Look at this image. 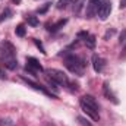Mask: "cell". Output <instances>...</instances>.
<instances>
[{
	"label": "cell",
	"mask_w": 126,
	"mask_h": 126,
	"mask_svg": "<svg viewBox=\"0 0 126 126\" xmlns=\"http://www.w3.org/2000/svg\"><path fill=\"white\" fill-rule=\"evenodd\" d=\"M0 79H6V75H4V72L0 69Z\"/></svg>",
	"instance_id": "obj_21"
},
{
	"label": "cell",
	"mask_w": 126,
	"mask_h": 126,
	"mask_svg": "<svg viewBox=\"0 0 126 126\" xmlns=\"http://www.w3.org/2000/svg\"><path fill=\"white\" fill-rule=\"evenodd\" d=\"M78 122H79L82 126H93L88 120H87V119H85V117H82V116H79V117H78Z\"/></svg>",
	"instance_id": "obj_19"
},
{
	"label": "cell",
	"mask_w": 126,
	"mask_h": 126,
	"mask_svg": "<svg viewBox=\"0 0 126 126\" xmlns=\"http://www.w3.org/2000/svg\"><path fill=\"white\" fill-rule=\"evenodd\" d=\"M78 38L82 40V41L85 43V46H87L90 50H94L95 48V37L93 35V34L85 32V31H81L79 34H78Z\"/></svg>",
	"instance_id": "obj_9"
},
{
	"label": "cell",
	"mask_w": 126,
	"mask_h": 126,
	"mask_svg": "<svg viewBox=\"0 0 126 126\" xmlns=\"http://www.w3.org/2000/svg\"><path fill=\"white\" fill-rule=\"evenodd\" d=\"M25 69L30 73H38V72L44 70L43 66H41V63L38 62L35 57H27V66H25Z\"/></svg>",
	"instance_id": "obj_8"
},
{
	"label": "cell",
	"mask_w": 126,
	"mask_h": 126,
	"mask_svg": "<svg viewBox=\"0 0 126 126\" xmlns=\"http://www.w3.org/2000/svg\"><path fill=\"white\" fill-rule=\"evenodd\" d=\"M110 13H111V1L110 0H104L103 3H101V6H100V9H98V18L101 19V21H106L109 16H110Z\"/></svg>",
	"instance_id": "obj_7"
},
{
	"label": "cell",
	"mask_w": 126,
	"mask_h": 126,
	"mask_svg": "<svg viewBox=\"0 0 126 126\" xmlns=\"http://www.w3.org/2000/svg\"><path fill=\"white\" fill-rule=\"evenodd\" d=\"M85 3H87V0H73V3H72V12H73L75 16L81 15V10L84 9Z\"/></svg>",
	"instance_id": "obj_12"
},
{
	"label": "cell",
	"mask_w": 126,
	"mask_h": 126,
	"mask_svg": "<svg viewBox=\"0 0 126 126\" xmlns=\"http://www.w3.org/2000/svg\"><path fill=\"white\" fill-rule=\"evenodd\" d=\"M91 62H93V67H94V70L97 73L103 72V69H104V66H106V60H104L103 57H100L98 54H94L93 59H91Z\"/></svg>",
	"instance_id": "obj_10"
},
{
	"label": "cell",
	"mask_w": 126,
	"mask_h": 126,
	"mask_svg": "<svg viewBox=\"0 0 126 126\" xmlns=\"http://www.w3.org/2000/svg\"><path fill=\"white\" fill-rule=\"evenodd\" d=\"M27 22L31 25V27H37L40 22H38V19L35 18V16H32V15H27Z\"/></svg>",
	"instance_id": "obj_16"
},
{
	"label": "cell",
	"mask_w": 126,
	"mask_h": 126,
	"mask_svg": "<svg viewBox=\"0 0 126 126\" xmlns=\"http://www.w3.org/2000/svg\"><path fill=\"white\" fill-rule=\"evenodd\" d=\"M34 43H35V46H37V47L40 48V51H41L43 54H46V48L43 47V44H41V43H40V41H38L37 38H34Z\"/></svg>",
	"instance_id": "obj_20"
},
{
	"label": "cell",
	"mask_w": 126,
	"mask_h": 126,
	"mask_svg": "<svg viewBox=\"0 0 126 126\" xmlns=\"http://www.w3.org/2000/svg\"><path fill=\"white\" fill-rule=\"evenodd\" d=\"M10 16H12V10H10V9H4L3 13H1V18H0V19L4 21V19H9Z\"/></svg>",
	"instance_id": "obj_18"
},
{
	"label": "cell",
	"mask_w": 126,
	"mask_h": 126,
	"mask_svg": "<svg viewBox=\"0 0 126 126\" xmlns=\"http://www.w3.org/2000/svg\"><path fill=\"white\" fill-rule=\"evenodd\" d=\"M79 106L81 109L84 110V113L91 117L94 122H98L100 120V111H98V103L93 95H82L79 98Z\"/></svg>",
	"instance_id": "obj_2"
},
{
	"label": "cell",
	"mask_w": 126,
	"mask_h": 126,
	"mask_svg": "<svg viewBox=\"0 0 126 126\" xmlns=\"http://www.w3.org/2000/svg\"><path fill=\"white\" fill-rule=\"evenodd\" d=\"M13 3H16V4H19V3H21V0H13Z\"/></svg>",
	"instance_id": "obj_22"
},
{
	"label": "cell",
	"mask_w": 126,
	"mask_h": 126,
	"mask_svg": "<svg viewBox=\"0 0 126 126\" xmlns=\"http://www.w3.org/2000/svg\"><path fill=\"white\" fill-rule=\"evenodd\" d=\"M103 1H104V0H88L87 10H85V16H87L88 19L94 18L95 15L98 13V9H100V6H101Z\"/></svg>",
	"instance_id": "obj_6"
},
{
	"label": "cell",
	"mask_w": 126,
	"mask_h": 126,
	"mask_svg": "<svg viewBox=\"0 0 126 126\" xmlns=\"http://www.w3.org/2000/svg\"><path fill=\"white\" fill-rule=\"evenodd\" d=\"M46 73H47V76L51 79V81H54L57 85H63V87H66V85H69V78H67V75L63 72V70H59V69H54V67H50V69H47L46 70Z\"/></svg>",
	"instance_id": "obj_4"
},
{
	"label": "cell",
	"mask_w": 126,
	"mask_h": 126,
	"mask_svg": "<svg viewBox=\"0 0 126 126\" xmlns=\"http://www.w3.org/2000/svg\"><path fill=\"white\" fill-rule=\"evenodd\" d=\"M51 6V3H46V4H43L41 7H38L37 9V13H46L47 10H48V7Z\"/></svg>",
	"instance_id": "obj_17"
},
{
	"label": "cell",
	"mask_w": 126,
	"mask_h": 126,
	"mask_svg": "<svg viewBox=\"0 0 126 126\" xmlns=\"http://www.w3.org/2000/svg\"><path fill=\"white\" fill-rule=\"evenodd\" d=\"M15 32H16L18 37H25V34H27V28H25V25H24V24H19V25L15 28Z\"/></svg>",
	"instance_id": "obj_14"
},
{
	"label": "cell",
	"mask_w": 126,
	"mask_h": 126,
	"mask_svg": "<svg viewBox=\"0 0 126 126\" xmlns=\"http://www.w3.org/2000/svg\"><path fill=\"white\" fill-rule=\"evenodd\" d=\"M64 66H66L72 73H75V75H78V76H82L87 63H85V60H84L82 57H79V56H76V54H73V53H69V54L64 56Z\"/></svg>",
	"instance_id": "obj_3"
},
{
	"label": "cell",
	"mask_w": 126,
	"mask_h": 126,
	"mask_svg": "<svg viewBox=\"0 0 126 126\" xmlns=\"http://www.w3.org/2000/svg\"><path fill=\"white\" fill-rule=\"evenodd\" d=\"M72 3H73V0H59L56 6H57V9L62 10V9H66V7H67L69 4H72Z\"/></svg>",
	"instance_id": "obj_15"
},
{
	"label": "cell",
	"mask_w": 126,
	"mask_h": 126,
	"mask_svg": "<svg viewBox=\"0 0 126 126\" xmlns=\"http://www.w3.org/2000/svg\"><path fill=\"white\" fill-rule=\"evenodd\" d=\"M22 81L28 85V87H31L32 90H35V91H40V93H43L44 95H47V97H50V98H56V94H53L51 91H48L46 87H43V85H40V84H37V82H34L31 79H28V78H25V76H22Z\"/></svg>",
	"instance_id": "obj_5"
},
{
	"label": "cell",
	"mask_w": 126,
	"mask_h": 126,
	"mask_svg": "<svg viewBox=\"0 0 126 126\" xmlns=\"http://www.w3.org/2000/svg\"><path fill=\"white\" fill-rule=\"evenodd\" d=\"M0 62L10 70H15L18 67L16 50H15L12 43H9V41H1L0 43Z\"/></svg>",
	"instance_id": "obj_1"
},
{
	"label": "cell",
	"mask_w": 126,
	"mask_h": 126,
	"mask_svg": "<svg viewBox=\"0 0 126 126\" xmlns=\"http://www.w3.org/2000/svg\"><path fill=\"white\" fill-rule=\"evenodd\" d=\"M103 93H104V95H106V98H107V100L113 101L114 104H119L117 97H116V95H114V93L110 90V87H109V84H107V82H104V85H103Z\"/></svg>",
	"instance_id": "obj_11"
},
{
	"label": "cell",
	"mask_w": 126,
	"mask_h": 126,
	"mask_svg": "<svg viewBox=\"0 0 126 126\" xmlns=\"http://www.w3.org/2000/svg\"><path fill=\"white\" fill-rule=\"evenodd\" d=\"M66 22H67V19H60L59 22H56L54 25H51V27H50L48 30H50L51 32H56V31H59L60 28H63V25H64Z\"/></svg>",
	"instance_id": "obj_13"
}]
</instances>
